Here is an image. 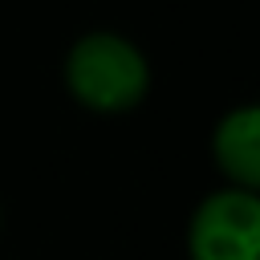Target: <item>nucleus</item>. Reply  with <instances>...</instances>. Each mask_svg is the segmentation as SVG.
I'll list each match as a JSON object with an SVG mask.
<instances>
[{
	"instance_id": "nucleus-2",
	"label": "nucleus",
	"mask_w": 260,
	"mask_h": 260,
	"mask_svg": "<svg viewBox=\"0 0 260 260\" xmlns=\"http://www.w3.org/2000/svg\"><path fill=\"white\" fill-rule=\"evenodd\" d=\"M191 260H260V195L215 191L207 195L187 232Z\"/></svg>"
},
{
	"instance_id": "nucleus-1",
	"label": "nucleus",
	"mask_w": 260,
	"mask_h": 260,
	"mask_svg": "<svg viewBox=\"0 0 260 260\" xmlns=\"http://www.w3.org/2000/svg\"><path fill=\"white\" fill-rule=\"evenodd\" d=\"M65 81L81 106L98 114H122L146 98L150 69H146V57L126 37L85 32L65 57Z\"/></svg>"
},
{
	"instance_id": "nucleus-3",
	"label": "nucleus",
	"mask_w": 260,
	"mask_h": 260,
	"mask_svg": "<svg viewBox=\"0 0 260 260\" xmlns=\"http://www.w3.org/2000/svg\"><path fill=\"white\" fill-rule=\"evenodd\" d=\"M215 167L236 183V191L260 195V106H240L219 118L211 138Z\"/></svg>"
}]
</instances>
